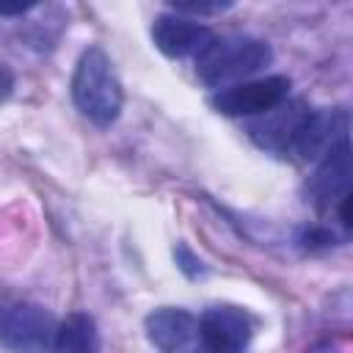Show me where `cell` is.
Segmentation results:
<instances>
[{
    "instance_id": "1",
    "label": "cell",
    "mask_w": 353,
    "mask_h": 353,
    "mask_svg": "<svg viewBox=\"0 0 353 353\" xmlns=\"http://www.w3.org/2000/svg\"><path fill=\"white\" fill-rule=\"evenodd\" d=\"M72 102L83 119L97 127H110L121 116L124 88L113 69L110 55L102 47H88L80 52L72 74Z\"/></svg>"
},
{
    "instance_id": "2",
    "label": "cell",
    "mask_w": 353,
    "mask_h": 353,
    "mask_svg": "<svg viewBox=\"0 0 353 353\" xmlns=\"http://www.w3.org/2000/svg\"><path fill=\"white\" fill-rule=\"evenodd\" d=\"M273 61L268 41L254 36H212V41L196 55V77L210 88H226L229 83L256 74Z\"/></svg>"
},
{
    "instance_id": "3",
    "label": "cell",
    "mask_w": 353,
    "mask_h": 353,
    "mask_svg": "<svg viewBox=\"0 0 353 353\" xmlns=\"http://www.w3.org/2000/svg\"><path fill=\"white\" fill-rule=\"evenodd\" d=\"M55 317L19 298H0V345L11 353H50L55 336Z\"/></svg>"
},
{
    "instance_id": "4",
    "label": "cell",
    "mask_w": 353,
    "mask_h": 353,
    "mask_svg": "<svg viewBox=\"0 0 353 353\" xmlns=\"http://www.w3.org/2000/svg\"><path fill=\"white\" fill-rule=\"evenodd\" d=\"M350 138H345L323 160H317V168L309 182L314 207L325 215H334L345 229H350Z\"/></svg>"
},
{
    "instance_id": "5",
    "label": "cell",
    "mask_w": 353,
    "mask_h": 353,
    "mask_svg": "<svg viewBox=\"0 0 353 353\" xmlns=\"http://www.w3.org/2000/svg\"><path fill=\"white\" fill-rule=\"evenodd\" d=\"M290 77L284 74H270V77H259V80H245V83H232L221 91L212 94L210 105L232 119L240 116H262L273 108H279L281 102H287L290 97Z\"/></svg>"
},
{
    "instance_id": "6",
    "label": "cell",
    "mask_w": 353,
    "mask_h": 353,
    "mask_svg": "<svg viewBox=\"0 0 353 353\" xmlns=\"http://www.w3.org/2000/svg\"><path fill=\"white\" fill-rule=\"evenodd\" d=\"M199 342L201 353H245L254 336V320L245 309L232 303H215L201 312Z\"/></svg>"
},
{
    "instance_id": "7",
    "label": "cell",
    "mask_w": 353,
    "mask_h": 353,
    "mask_svg": "<svg viewBox=\"0 0 353 353\" xmlns=\"http://www.w3.org/2000/svg\"><path fill=\"white\" fill-rule=\"evenodd\" d=\"M143 331L157 353H201L199 320L176 306H160L143 317Z\"/></svg>"
},
{
    "instance_id": "8",
    "label": "cell",
    "mask_w": 353,
    "mask_h": 353,
    "mask_svg": "<svg viewBox=\"0 0 353 353\" xmlns=\"http://www.w3.org/2000/svg\"><path fill=\"white\" fill-rule=\"evenodd\" d=\"M306 113H309L306 102H281L279 108H273V110L262 113L256 121H251L248 135L259 149H265L276 157H290Z\"/></svg>"
},
{
    "instance_id": "9",
    "label": "cell",
    "mask_w": 353,
    "mask_h": 353,
    "mask_svg": "<svg viewBox=\"0 0 353 353\" xmlns=\"http://www.w3.org/2000/svg\"><path fill=\"white\" fill-rule=\"evenodd\" d=\"M212 28H207L199 19L182 17V14H157L152 19V41L165 58H196L210 41H212Z\"/></svg>"
},
{
    "instance_id": "10",
    "label": "cell",
    "mask_w": 353,
    "mask_h": 353,
    "mask_svg": "<svg viewBox=\"0 0 353 353\" xmlns=\"http://www.w3.org/2000/svg\"><path fill=\"white\" fill-rule=\"evenodd\" d=\"M99 350H102V339L91 314L72 312L58 323L50 353H99Z\"/></svg>"
},
{
    "instance_id": "11",
    "label": "cell",
    "mask_w": 353,
    "mask_h": 353,
    "mask_svg": "<svg viewBox=\"0 0 353 353\" xmlns=\"http://www.w3.org/2000/svg\"><path fill=\"white\" fill-rule=\"evenodd\" d=\"M174 14H182V17H212V14H221L226 8H232V3H171L168 6Z\"/></svg>"
},
{
    "instance_id": "12",
    "label": "cell",
    "mask_w": 353,
    "mask_h": 353,
    "mask_svg": "<svg viewBox=\"0 0 353 353\" xmlns=\"http://www.w3.org/2000/svg\"><path fill=\"white\" fill-rule=\"evenodd\" d=\"M174 256H176V265H179V270L185 273V276H190V279H196V276H204V262L199 259V256H193V251L185 245V243H179L176 248H174Z\"/></svg>"
},
{
    "instance_id": "13",
    "label": "cell",
    "mask_w": 353,
    "mask_h": 353,
    "mask_svg": "<svg viewBox=\"0 0 353 353\" xmlns=\"http://www.w3.org/2000/svg\"><path fill=\"white\" fill-rule=\"evenodd\" d=\"M33 3H19V6H6L0 3V17H25L28 11H33Z\"/></svg>"
},
{
    "instance_id": "14",
    "label": "cell",
    "mask_w": 353,
    "mask_h": 353,
    "mask_svg": "<svg viewBox=\"0 0 353 353\" xmlns=\"http://www.w3.org/2000/svg\"><path fill=\"white\" fill-rule=\"evenodd\" d=\"M306 353H342V347L331 339H323V342H314L312 347H306Z\"/></svg>"
}]
</instances>
